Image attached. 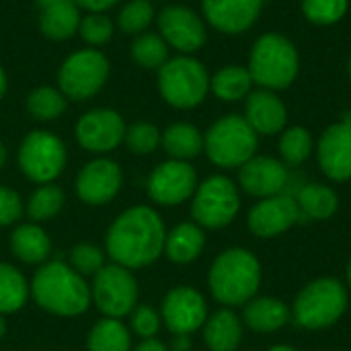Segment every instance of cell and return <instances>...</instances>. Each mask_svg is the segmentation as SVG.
Instances as JSON below:
<instances>
[{"mask_svg":"<svg viewBox=\"0 0 351 351\" xmlns=\"http://www.w3.org/2000/svg\"><path fill=\"white\" fill-rule=\"evenodd\" d=\"M167 230L156 210L136 206L119 214L107 230V255L125 269H142L165 253Z\"/></svg>","mask_w":351,"mask_h":351,"instance_id":"6da1fadb","label":"cell"},{"mask_svg":"<svg viewBox=\"0 0 351 351\" xmlns=\"http://www.w3.org/2000/svg\"><path fill=\"white\" fill-rule=\"evenodd\" d=\"M29 288L37 306L58 317H78L90 304L88 284L62 261L41 265Z\"/></svg>","mask_w":351,"mask_h":351,"instance_id":"7a4b0ae2","label":"cell"},{"mask_svg":"<svg viewBox=\"0 0 351 351\" xmlns=\"http://www.w3.org/2000/svg\"><path fill=\"white\" fill-rule=\"evenodd\" d=\"M208 286L216 302L228 308L245 306L261 286V263L247 249H226L214 259Z\"/></svg>","mask_w":351,"mask_h":351,"instance_id":"3957f363","label":"cell"},{"mask_svg":"<svg viewBox=\"0 0 351 351\" xmlns=\"http://www.w3.org/2000/svg\"><path fill=\"white\" fill-rule=\"evenodd\" d=\"M348 290L335 278H319L304 286L294 300L292 317L296 325L319 331L335 325L348 311Z\"/></svg>","mask_w":351,"mask_h":351,"instance_id":"277c9868","label":"cell"},{"mask_svg":"<svg viewBox=\"0 0 351 351\" xmlns=\"http://www.w3.org/2000/svg\"><path fill=\"white\" fill-rule=\"evenodd\" d=\"M251 78L267 88H286L298 74V53L290 39L278 33L259 37L249 62Z\"/></svg>","mask_w":351,"mask_h":351,"instance_id":"5b68a950","label":"cell"},{"mask_svg":"<svg viewBox=\"0 0 351 351\" xmlns=\"http://www.w3.org/2000/svg\"><path fill=\"white\" fill-rule=\"evenodd\" d=\"M210 160L222 169L243 167L257 150V132L245 117L228 115L218 119L204 138Z\"/></svg>","mask_w":351,"mask_h":351,"instance_id":"8992f818","label":"cell"},{"mask_svg":"<svg viewBox=\"0 0 351 351\" xmlns=\"http://www.w3.org/2000/svg\"><path fill=\"white\" fill-rule=\"evenodd\" d=\"M158 88L165 101L177 109H191L206 99L210 78L193 58H175L158 68Z\"/></svg>","mask_w":351,"mask_h":351,"instance_id":"52a82bcc","label":"cell"},{"mask_svg":"<svg viewBox=\"0 0 351 351\" xmlns=\"http://www.w3.org/2000/svg\"><path fill=\"white\" fill-rule=\"evenodd\" d=\"M241 208V197L237 185L222 175H214L206 179L193 193L191 216L195 224L204 228H224L228 226Z\"/></svg>","mask_w":351,"mask_h":351,"instance_id":"ba28073f","label":"cell"},{"mask_svg":"<svg viewBox=\"0 0 351 351\" xmlns=\"http://www.w3.org/2000/svg\"><path fill=\"white\" fill-rule=\"evenodd\" d=\"M90 302L107 319H123L138 306V282L121 265H105L90 286Z\"/></svg>","mask_w":351,"mask_h":351,"instance_id":"9c48e42d","label":"cell"},{"mask_svg":"<svg viewBox=\"0 0 351 351\" xmlns=\"http://www.w3.org/2000/svg\"><path fill=\"white\" fill-rule=\"evenodd\" d=\"M19 167L29 181L51 183L66 167V148L49 132H31L21 142Z\"/></svg>","mask_w":351,"mask_h":351,"instance_id":"30bf717a","label":"cell"},{"mask_svg":"<svg viewBox=\"0 0 351 351\" xmlns=\"http://www.w3.org/2000/svg\"><path fill=\"white\" fill-rule=\"evenodd\" d=\"M107 76H109L107 58L95 49H82L64 60L58 74V82L62 95L70 97L72 101H84L101 90Z\"/></svg>","mask_w":351,"mask_h":351,"instance_id":"8fae6325","label":"cell"},{"mask_svg":"<svg viewBox=\"0 0 351 351\" xmlns=\"http://www.w3.org/2000/svg\"><path fill=\"white\" fill-rule=\"evenodd\" d=\"M197 189L195 169L185 160L160 162L148 179V195L160 206H179Z\"/></svg>","mask_w":351,"mask_h":351,"instance_id":"7c38bea8","label":"cell"},{"mask_svg":"<svg viewBox=\"0 0 351 351\" xmlns=\"http://www.w3.org/2000/svg\"><path fill=\"white\" fill-rule=\"evenodd\" d=\"M160 319L173 335H191L208 321V306L197 290L179 286L165 296Z\"/></svg>","mask_w":351,"mask_h":351,"instance_id":"4fadbf2b","label":"cell"},{"mask_svg":"<svg viewBox=\"0 0 351 351\" xmlns=\"http://www.w3.org/2000/svg\"><path fill=\"white\" fill-rule=\"evenodd\" d=\"M123 183L121 169L109 158L90 160L76 177V195L88 206H107Z\"/></svg>","mask_w":351,"mask_h":351,"instance_id":"5bb4252c","label":"cell"},{"mask_svg":"<svg viewBox=\"0 0 351 351\" xmlns=\"http://www.w3.org/2000/svg\"><path fill=\"white\" fill-rule=\"evenodd\" d=\"M300 220V208L290 195H274L255 204L249 212V230L259 239H271L290 230Z\"/></svg>","mask_w":351,"mask_h":351,"instance_id":"9a60e30c","label":"cell"},{"mask_svg":"<svg viewBox=\"0 0 351 351\" xmlns=\"http://www.w3.org/2000/svg\"><path fill=\"white\" fill-rule=\"evenodd\" d=\"M125 136V123L111 109H95L76 123V140L88 152H109Z\"/></svg>","mask_w":351,"mask_h":351,"instance_id":"2e32d148","label":"cell"},{"mask_svg":"<svg viewBox=\"0 0 351 351\" xmlns=\"http://www.w3.org/2000/svg\"><path fill=\"white\" fill-rule=\"evenodd\" d=\"M162 39L179 51H195L206 43V27L202 19L185 6H167L158 14Z\"/></svg>","mask_w":351,"mask_h":351,"instance_id":"e0dca14e","label":"cell"},{"mask_svg":"<svg viewBox=\"0 0 351 351\" xmlns=\"http://www.w3.org/2000/svg\"><path fill=\"white\" fill-rule=\"evenodd\" d=\"M241 187L259 199L280 195L288 183V169L271 156H253L239 171Z\"/></svg>","mask_w":351,"mask_h":351,"instance_id":"ac0fdd59","label":"cell"},{"mask_svg":"<svg viewBox=\"0 0 351 351\" xmlns=\"http://www.w3.org/2000/svg\"><path fill=\"white\" fill-rule=\"evenodd\" d=\"M319 165L333 181L351 179V123L341 121L325 130L319 140Z\"/></svg>","mask_w":351,"mask_h":351,"instance_id":"d6986e66","label":"cell"},{"mask_svg":"<svg viewBox=\"0 0 351 351\" xmlns=\"http://www.w3.org/2000/svg\"><path fill=\"white\" fill-rule=\"evenodd\" d=\"M263 0H204V12L222 33H243L259 16Z\"/></svg>","mask_w":351,"mask_h":351,"instance_id":"ffe728a7","label":"cell"},{"mask_svg":"<svg viewBox=\"0 0 351 351\" xmlns=\"http://www.w3.org/2000/svg\"><path fill=\"white\" fill-rule=\"evenodd\" d=\"M286 117H288L286 107L276 95L267 90H257L249 95L245 119L257 134H265V136L278 134L280 130H284Z\"/></svg>","mask_w":351,"mask_h":351,"instance_id":"44dd1931","label":"cell"},{"mask_svg":"<svg viewBox=\"0 0 351 351\" xmlns=\"http://www.w3.org/2000/svg\"><path fill=\"white\" fill-rule=\"evenodd\" d=\"M290 319L288 306L280 298L271 296H261L253 298L245 304L243 311V321L251 331L257 333H274L280 331Z\"/></svg>","mask_w":351,"mask_h":351,"instance_id":"7402d4cb","label":"cell"},{"mask_svg":"<svg viewBox=\"0 0 351 351\" xmlns=\"http://www.w3.org/2000/svg\"><path fill=\"white\" fill-rule=\"evenodd\" d=\"M204 341L210 351H237L243 341V323L230 311L222 308L204 323Z\"/></svg>","mask_w":351,"mask_h":351,"instance_id":"603a6c76","label":"cell"},{"mask_svg":"<svg viewBox=\"0 0 351 351\" xmlns=\"http://www.w3.org/2000/svg\"><path fill=\"white\" fill-rule=\"evenodd\" d=\"M10 251L19 261L27 265H39L47 261L51 253V241L41 226L33 222L21 224L10 234Z\"/></svg>","mask_w":351,"mask_h":351,"instance_id":"cb8c5ba5","label":"cell"},{"mask_svg":"<svg viewBox=\"0 0 351 351\" xmlns=\"http://www.w3.org/2000/svg\"><path fill=\"white\" fill-rule=\"evenodd\" d=\"M206 247V234L199 224L183 222L177 224L165 241V253L173 263H191L195 261Z\"/></svg>","mask_w":351,"mask_h":351,"instance_id":"d4e9b609","label":"cell"},{"mask_svg":"<svg viewBox=\"0 0 351 351\" xmlns=\"http://www.w3.org/2000/svg\"><path fill=\"white\" fill-rule=\"evenodd\" d=\"M41 33L49 39H68L72 37L80 27V14L74 0H60L53 4H47L41 8L39 19Z\"/></svg>","mask_w":351,"mask_h":351,"instance_id":"484cf974","label":"cell"},{"mask_svg":"<svg viewBox=\"0 0 351 351\" xmlns=\"http://www.w3.org/2000/svg\"><path fill=\"white\" fill-rule=\"evenodd\" d=\"M296 204L300 208V220H329L337 208L339 197L337 193L321 183H308L298 191Z\"/></svg>","mask_w":351,"mask_h":351,"instance_id":"4316f807","label":"cell"},{"mask_svg":"<svg viewBox=\"0 0 351 351\" xmlns=\"http://www.w3.org/2000/svg\"><path fill=\"white\" fill-rule=\"evenodd\" d=\"M160 144L173 160L187 162L204 150V136L191 123H173L165 130Z\"/></svg>","mask_w":351,"mask_h":351,"instance_id":"83f0119b","label":"cell"},{"mask_svg":"<svg viewBox=\"0 0 351 351\" xmlns=\"http://www.w3.org/2000/svg\"><path fill=\"white\" fill-rule=\"evenodd\" d=\"M31 288L25 276L10 263H0V315L21 311L29 300Z\"/></svg>","mask_w":351,"mask_h":351,"instance_id":"f1b7e54d","label":"cell"},{"mask_svg":"<svg viewBox=\"0 0 351 351\" xmlns=\"http://www.w3.org/2000/svg\"><path fill=\"white\" fill-rule=\"evenodd\" d=\"M88 351H130L132 337L119 319H103L95 323L86 339Z\"/></svg>","mask_w":351,"mask_h":351,"instance_id":"f546056e","label":"cell"},{"mask_svg":"<svg viewBox=\"0 0 351 351\" xmlns=\"http://www.w3.org/2000/svg\"><path fill=\"white\" fill-rule=\"evenodd\" d=\"M251 82H253V78L247 68L228 66V68H222L212 78V90L222 101H239L251 90Z\"/></svg>","mask_w":351,"mask_h":351,"instance_id":"4dcf8cb0","label":"cell"},{"mask_svg":"<svg viewBox=\"0 0 351 351\" xmlns=\"http://www.w3.org/2000/svg\"><path fill=\"white\" fill-rule=\"evenodd\" d=\"M62 206H64V191L58 185L45 183L31 193L25 212L33 222H45L58 216Z\"/></svg>","mask_w":351,"mask_h":351,"instance_id":"1f68e13d","label":"cell"},{"mask_svg":"<svg viewBox=\"0 0 351 351\" xmlns=\"http://www.w3.org/2000/svg\"><path fill=\"white\" fill-rule=\"evenodd\" d=\"M27 109L33 117H37L41 121H49V119H56L64 113L66 99L56 88L39 86L27 97Z\"/></svg>","mask_w":351,"mask_h":351,"instance_id":"d6a6232c","label":"cell"},{"mask_svg":"<svg viewBox=\"0 0 351 351\" xmlns=\"http://www.w3.org/2000/svg\"><path fill=\"white\" fill-rule=\"evenodd\" d=\"M311 152H313V138L304 128L296 125V128H290L282 134L280 154H282L284 165L298 167L311 156Z\"/></svg>","mask_w":351,"mask_h":351,"instance_id":"836d02e7","label":"cell"},{"mask_svg":"<svg viewBox=\"0 0 351 351\" xmlns=\"http://www.w3.org/2000/svg\"><path fill=\"white\" fill-rule=\"evenodd\" d=\"M132 56L142 68H160L169 58L167 41L160 35L144 33L134 41Z\"/></svg>","mask_w":351,"mask_h":351,"instance_id":"e575fe53","label":"cell"},{"mask_svg":"<svg viewBox=\"0 0 351 351\" xmlns=\"http://www.w3.org/2000/svg\"><path fill=\"white\" fill-rule=\"evenodd\" d=\"M160 132L156 125L148 123V121H138L130 128H125V136L123 142L125 146L134 152V154H150L158 148L160 144Z\"/></svg>","mask_w":351,"mask_h":351,"instance_id":"d590c367","label":"cell"},{"mask_svg":"<svg viewBox=\"0 0 351 351\" xmlns=\"http://www.w3.org/2000/svg\"><path fill=\"white\" fill-rule=\"evenodd\" d=\"M70 267L82 278L97 276L105 267V255L93 243H78L70 251Z\"/></svg>","mask_w":351,"mask_h":351,"instance_id":"8d00e7d4","label":"cell"},{"mask_svg":"<svg viewBox=\"0 0 351 351\" xmlns=\"http://www.w3.org/2000/svg\"><path fill=\"white\" fill-rule=\"evenodd\" d=\"M302 10L317 25H333L346 14L348 0H302Z\"/></svg>","mask_w":351,"mask_h":351,"instance_id":"74e56055","label":"cell"},{"mask_svg":"<svg viewBox=\"0 0 351 351\" xmlns=\"http://www.w3.org/2000/svg\"><path fill=\"white\" fill-rule=\"evenodd\" d=\"M152 4L148 0H132L119 12V29L123 33H140L152 21Z\"/></svg>","mask_w":351,"mask_h":351,"instance_id":"f35d334b","label":"cell"},{"mask_svg":"<svg viewBox=\"0 0 351 351\" xmlns=\"http://www.w3.org/2000/svg\"><path fill=\"white\" fill-rule=\"evenodd\" d=\"M78 31H80V35H82V39H84L86 43H90V45H101V43H105V41L111 37L113 25H111V21H109L105 14L95 12V14H88V16H84V19L80 21Z\"/></svg>","mask_w":351,"mask_h":351,"instance_id":"ab89813d","label":"cell"},{"mask_svg":"<svg viewBox=\"0 0 351 351\" xmlns=\"http://www.w3.org/2000/svg\"><path fill=\"white\" fill-rule=\"evenodd\" d=\"M160 315L146 304H140L132 311V331L142 339H152L160 331Z\"/></svg>","mask_w":351,"mask_h":351,"instance_id":"60d3db41","label":"cell"},{"mask_svg":"<svg viewBox=\"0 0 351 351\" xmlns=\"http://www.w3.org/2000/svg\"><path fill=\"white\" fill-rule=\"evenodd\" d=\"M25 212L23 199L16 191H12L10 187L0 185V228L2 226H10L14 224Z\"/></svg>","mask_w":351,"mask_h":351,"instance_id":"b9f144b4","label":"cell"},{"mask_svg":"<svg viewBox=\"0 0 351 351\" xmlns=\"http://www.w3.org/2000/svg\"><path fill=\"white\" fill-rule=\"evenodd\" d=\"M74 2H76V6H82V8L90 10V12H101V10L111 8L119 0H74Z\"/></svg>","mask_w":351,"mask_h":351,"instance_id":"7bdbcfd3","label":"cell"},{"mask_svg":"<svg viewBox=\"0 0 351 351\" xmlns=\"http://www.w3.org/2000/svg\"><path fill=\"white\" fill-rule=\"evenodd\" d=\"M134 351H169V348L162 341H158L156 337H152V339H144Z\"/></svg>","mask_w":351,"mask_h":351,"instance_id":"ee69618b","label":"cell"},{"mask_svg":"<svg viewBox=\"0 0 351 351\" xmlns=\"http://www.w3.org/2000/svg\"><path fill=\"white\" fill-rule=\"evenodd\" d=\"M191 350V337L189 335H175L171 351H189Z\"/></svg>","mask_w":351,"mask_h":351,"instance_id":"f6af8a7d","label":"cell"},{"mask_svg":"<svg viewBox=\"0 0 351 351\" xmlns=\"http://www.w3.org/2000/svg\"><path fill=\"white\" fill-rule=\"evenodd\" d=\"M4 90H6V76H4V72H2V68H0V99H2V95H4Z\"/></svg>","mask_w":351,"mask_h":351,"instance_id":"bcb514c9","label":"cell"},{"mask_svg":"<svg viewBox=\"0 0 351 351\" xmlns=\"http://www.w3.org/2000/svg\"><path fill=\"white\" fill-rule=\"evenodd\" d=\"M267 351H298L296 348H292V346H274V348H269Z\"/></svg>","mask_w":351,"mask_h":351,"instance_id":"7dc6e473","label":"cell"},{"mask_svg":"<svg viewBox=\"0 0 351 351\" xmlns=\"http://www.w3.org/2000/svg\"><path fill=\"white\" fill-rule=\"evenodd\" d=\"M4 162H6V148H4V144L0 142V167H4Z\"/></svg>","mask_w":351,"mask_h":351,"instance_id":"c3c4849f","label":"cell"},{"mask_svg":"<svg viewBox=\"0 0 351 351\" xmlns=\"http://www.w3.org/2000/svg\"><path fill=\"white\" fill-rule=\"evenodd\" d=\"M4 333H6V323H4V319H2V315H0V339L4 337Z\"/></svg>","mask_w":351,"mask_h":351,"instance_id":"681fc988","label":"cell"},{"mask_svg":"<svg viewBox=\"0 0 351 351\" xmlns=\"http://www.w3.org/2000/svg\"><path fill=\"white\" fill-rule=\"evenodd\" d=\"M53 2H60V0H39V6H47V4H53Z\"/></svg>","mask_w":351,"mask_h":351,"instance_id":"f907efd6","label":"cell"},{"mask_svg":"<svg viewBox=\"0 0 351 351\" xmlns=\"http://www.w3.org/2000/svg\"><path fill=\"white\" fill-rule=\"evenodd\" d=\"M348 284H350V288H351V259H350V263H348Z\"/></svg>","mask_w":351,"mask_h":351,"instance_id":"816d5d0a","label":"cell"},{"mask_svg":"<svg viewBox=\"0 0 351 351\" xmlns=\"http://www.w3.org/2000/svg\"><path fill=\"white\" fill-rule=\"evenodd\" d=\"M346 121H350V123H351V115H350V117H348V119H346Z\"/></svg>","mask_w":351,"mask_h":351,"instance_id":"f5cc1de1","label":"cell"},{"mask_svg":"<svg viewBox=\"0 0 351 351\" xmlns=\"http://www.w3.org/2000/svg\"><path fill=\"white\" fill-rule=\"evenodd\" d=\"M350 76H351V60H350Z\"/></svg>","mask_w":351,"mask_h":351,"instance_id":"db71d44e","label":"cell"}]
</instances>
